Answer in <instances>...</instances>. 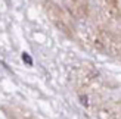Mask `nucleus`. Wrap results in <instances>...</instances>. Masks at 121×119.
<instances>
[{"label":"nucleus","mask_w":121,"mask_h":119,"mask_svg":"<svg viewBox=\"0 0 121 119\" xmlns=\"http://www.w3.org/2000/svg\"><path fill=\"white\" fill-rule=\"evenodd\" d=\"M22 59L25 60V63H28V65H33V59L30 57V56L27 55V53H24V55H22Z\"/></svg>","instance_id":"nucleus-1"}]
</instances>
